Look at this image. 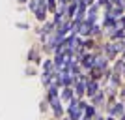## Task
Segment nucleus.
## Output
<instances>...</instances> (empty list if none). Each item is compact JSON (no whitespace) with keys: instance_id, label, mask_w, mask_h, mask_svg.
<instances>
[{"instance_id":"f257e3e1","label":"nucleus","mask_w":125,"mask_h":120,"mask_svg":"<svg viewBox=\"0 0 125 120\" xmlns=\"http://www.w3.org/2000/svg\"><path fill=\"white\" fill-rule=\"evenodd\" d=\"M86 83L88 81H84V79H77L75 81V94H77V98H82L84 94H86Z\"/></svg>"},{"instance_id":"f03ea898","label":"nucleus","mask_w":125,"mask_h":120,"mask_svg":"<svg viewBox=\"0 0 125 120\" xmlns=\"http://www.w3.org/2000/svg\"><path fill=\"white\" fill-rule=\"evenodd\" d=\"M60 99H62V103H69V101L73 99V88H71V86H62V90H60Z\"/></svg>"},{"instance_id":"7ed1b4c3","label":"nucleus","mask_w":125,"mask_h":120,"mask_svg":"<svg viewBox=\"0 0 125 120\" xmlns=\"http://www.w3.org/2000/svg\"><path fill=\"white\" fill-rule=\"evenodd\" d=\"M99 92V84H97V81H94V79H90L88 83H86V94L90 96V98H94L95 94Z\"/></svg>"},{"instance_id":"20e7f679","label":"nucleus","mask_w":125,"mask_h":120,"mask_svg":"<svg viewBox=\"0 0 125 120\" xmlns=\"http://www.w3.org/2000/svg\"><path fill=\"white\" fill-rule=\"evenodd\" d=\"M123 103H114L112 107H108V116H121L123 115Z\"/></svg>"},{"instance_id":"39448f33","label":"nucleus","mask_w":125,"mask_h":120,"mask_svg":"<svg viewBox=\"0 0 125 120\" xmlns=\"http://www.w3.org/2000/svg\"><path fill=\"white\" fill-rule=\"evenodd\" d=\"M104 54L108 60H114V56L118 54V49H116V43H108V45H104Z\"/></svg>"},{"instance_id":"423d86ee","label":"nucleus","mask_w":125,"mask_h":120,"mask_svg":"<svg viewBox=\"0 0 125 120\" xmlns=\"http://www.w3.org/2000/svg\"><path fill=\"white\" fill-rule=\"evenodd\" d=\"M106 64H108V58H106V56H95L94 68H97V69H101V71H104V69H106Z\"/></svg>"},{"instance_id":"0eeeda50","label":"nucleus","mask_w":125,"mask_h":120,"mask_svg":"<svg viewBox=\"0 0 125 120\" xmlns=\"http://www.w3.org/2000/svg\"><path fill=\"white\" fill-rule=\"evenodd\" d=\"M28 62H30V64H36V66L39 64V56H37V53L34 51V49H32L30 54H28Z\"/></svg>"},{"instance_id":"6e6552de","label":"nucleus","mask_w":125,"mask_h":120,"mask_svg":"<svg viewBox=\"0 0 125 120\" xmlns=\"http://www.w3.org/2000/svg\"><path fill=\"white\" fill-rule=\"evenodd\" d=\"M101 103H103V92L99 90V92L92 98V105H101Z\"/></svg>"},{"instance_id":"1a4fd4ad","label":"nucleus","mask_w":125,"mask_h":120,"mask_svg":"<svg viewBox=\"0 0 125 120\" xmlns=\"http://www.w3.org/2000/svg\"><path fill=\"white\" fill-rule=\"evenodd\" d=\"M47 10H51V11L56 10V0H47Z\"/></svg>"},{"instance_id":"9d476101","label":"nucleus","mask_w":125,"mask_h":120,"mask_svg":"<svg viewBox=\"0 0 125 120\" xmlns=\"http://www.w3.org/2000/svg\"><path fill=\"white\" fill-rule=\"evenodd\" d=\"M28 6H30V11H32V13H36V10H37V0H30V4H28Z\"/></svg>"},{"instance_id":"9b49d317","label":"nucleus","mask_w":125,"mask_h":120,"mask_svg":"<svg viewBox=\"0 0 125 120\" xmlns=\"http://www.w3.org/2000/svg\"><path fill=\"white\" fill-rule=\"evenodd\" d=\"M17 28H22V30H26V28H28V25H26V23H17Z\"/></svg>"},{"instance_id":"f8f14e48","label":"nucleus","mask_w":125,"mask_h":120,"mask_svg":"<svg viewBox=\"0 0 125 120\" xmlns=\"http://www.w3.org/2000/svg\"><path fill=\"white\" fill-rule=\"evenodd\" d=\"M71 4V0H60V6H69Z\"/></svg>"},{"instance_id":"ddd939ff","label":"nucleus","mask_w":125,"mask_h":120,"mask_svg":"<svg viewBox=\"0 0 125 120\" xmlns=\"http://www.w3.org/2000/svg\"><path fill=\"white\" fill-rule=\"evenodd\" d=\"M26 73H28V75H30V77H32V75H34V73H36V71H34V69H32V68H26Z\"/></svg>"},{"instance_id":"4468645a","label":"nucleus","mask_w":125,"mask_h":120,"mask_svg":"<svg viewBox=\"0 0 125 120\" xmlns=\"http://www.w3.org/2000/svg\"><path fill=\"white\" fill-rule=\"evenodd\" d=\"M17 2H19V4H26V2H28V0H17Z\"/></svg>"},{"instance_id":"2eb2a0df","label":"nucleus","mask_w":125,"mask_h":120,"mask_svg":"<svg viewBox=\"0 0 125 120\" xmlns=\"http://www.w3.org/2000/svg\"><path fill=\"white\" fill-rule=\"evenodd\" d=\"M120 120H125V115H121V116H120Z\"/></svg>"},{"instance_id":"dca6fc26","label":"nucleus","mask_w":125,"mask_h":120,"mask_svg":"<svg viewBox=\"0 0 125 120\" xmlns=\"http://www.w3.org/2000/svg\"><path fill=\"white\" fill-rule=\"evenodd\" d=\"M121 56H123V60H125V51H123V53H121Z\"/></svg>"},{"instance_id":"f3484780","label":"nucleus","mask_w":125,"mask_h":120,"mask_svg":"<svg viewBox=\"0 0 125 120\" xmlns=\"http://www.w3.org/2000/svg\"><path fill=\"white\" fill-rule=\"evenodd\" d=\"M63 120H71V118H63Z\"/></svg>"}]
</instances>
